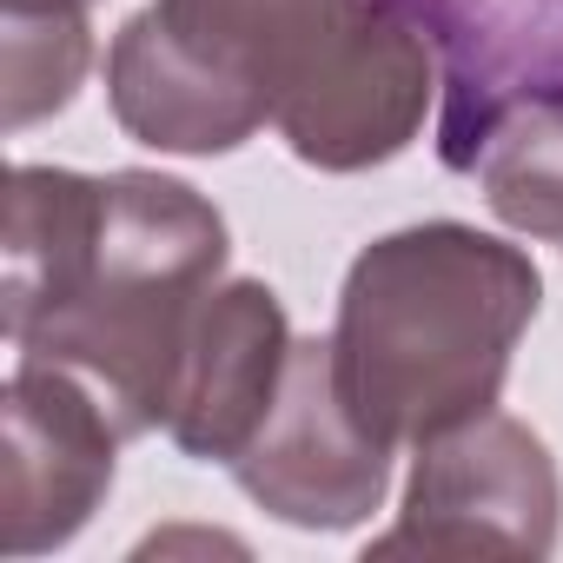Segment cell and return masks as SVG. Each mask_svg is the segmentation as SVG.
Wrapping results in <instances>:
<instances>
[{
  "label": "cell",
  "instance_id": "cell-9",
  "mask_svg": "<svg viewBox=\"0 0 563 563\" xmlns=\"http://www.w3.org/2000/svg\"><path fill=\"white\" fill-rule=\"evenodd\" d=\"M292 345L299 339H292L286 306H278L272 286H258V278H232V286H219L206 299L199 325H192L166 438L186 457L232 464L252 444V431L265 424L278 385H286Z\"/></svg>",
  "mask_w": 563,
  "mask_h": 563
},
{
  "label": "cell",
  "instance_id": "cell-2",
  "mask_svg": "<svg viewBox=\"0 0 563 563\" xmlns=\"http://www.w3.org/2000/svg\"><path fill=\"white\" fill-rule=\"evenodd\" d=\"M537 292L543 278L530 252L457 219L365 245L345 272L332 332V372L352 418L398 451L497 411Z\"/></svg>",
  "mask_w": 563,
  "mask_h": 563
},
{
  "label": "cell",
  "instance_id": "cell-7",
  "mask_svg": "<svg viewBox=\"0 0 563 563\" xmlns=\"http://www.w3.org/2000/svg\"><path fill=\"white\" fill-rule=\"evenodd\" d=\"M113 424L107 398L47 358H21L8 378V457H0V550L41 556L80 537L113 484Z\"/></svg>",
  "mask_w": 563,
  "mask_h": 563
},
{
  "label": "cell",
  "instance_id": "cell-6",
  "mask_svg": "<svg viewBox=\"0 0 563 563\" xmlns=\"http://www.w3.org/2000/svg\"><path fill=\"white\" fill-rule=\"evenodd\" d=\"M232 477L258 510L299 530H352L385 504L391 451L352 418L332 372V339L292 345L286 385H278L252 444L232 457Z\"/></svg>",
  "mask_w": 563,
  "mask_h": 563
},
{
  "label": "cell",
  "instance_id": "cell-3",
  "mask_svg": "<svg viewBox=\"0 0 563 563\" xmlns=\"http://www.w3.org/2000/svg\"><path fill=\"white\" fill-rule=\"evenodd\" d=\"M365 0H153L107 54L113 120L159 153H232L278 120Z\"/></svg>",
  "mask_w": 563,
  "mask_h": 563
},
{
  "label": "cell",
  "instance_id": "cell-11",
  "mask_svg": "<svg viewBox=\"0 0 563 563\" xmlns=\"http://www.w3.org/2000/svg\"><path fill=\"white\" fill-rule=\"evenodd\" d=\"M87 8H93V0H0V41H27V34L93 41Z\"/></svg>",
  "mask_w": 563,
  "mask_h": 563
},
{
  "label": "cell",
  "instance_id": "cell-8",
  "mask_svg": "<svg viewBox=\"0 0 563 563\" xmlns=\"http://www.w3.org/2000/svg\"><path fill=\"white\" fill-rule=\"evenodd\" d=\"M438 41L444 120L438 153L464 173V153L510 107H563V0H411Z\"/></svg>",
  "mask_w": 563,
  "mask_h": 563
},
{
  "label": "cell",
  "instance_id": "cell-4",
  "mask_svg": "<svg viewBox=\"0 0 563 563\" xmlns=\"http://www.w3.org/2000/svg\"><path fill=\"white\" fill-rule=\"evenodd\" d=\"M556 517L563 490L543 438L484 411L418 444L405 517L372 543V556H550Z\"/></svg>",
  "mask_w": 563,
  "mask_h": 563
},
{
  "label": "cell",
  "instance_id": "cell-10",
  "mask_svg": "<svg viewBox=\"0 0 563 563\" xmlns=\"http://www.w3.org/2000/svg\"><path fill=\"white\" fill-rule=\"evenodd\" d=\"M464 173L504 225L563 245V107H510L477 133Z\"/></svg>",
  "mask_w": 563,
  "mask_h": 563
},
{
  "label": "cell",
  "instance_id": "cell-5",
  "mask_svg": "<svg viewBox=\"0 0 563 563\" xmlns=\"http://www.w3.org/2000/svg\"><path fill=\"white\" fill-rule=\"evenodd\" d=\"M438 41L411 0H365L319 74L278 107L286 146L319 173H365L398 159L431 107Z\"/></svg>",
  "mask_w": 563,
  "mask_h": 563
},
{
  "label": "cell",
  "instance_id": "cell-1",
  "mask_svg": "<svg viewBox=\"0 0 563 563\" xmlns=\"http://www.w3.org/2000/svg\"><path fill=\"white\" fill-rule=\"evenodd\" d=\"M225 252V219L166 173L14 166L0 325L21 358L80 372L126 438L166 431Z\"/></svg>",
  "mask_w": 563,
  "mask_h": 563
}]
</instances>
